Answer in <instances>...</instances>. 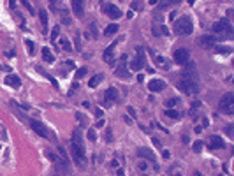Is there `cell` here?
Returning <instances> with one entry per match:
<instances>
[{
  "label": "cell",
  "mask_w": 234,
  "mask_h": 176,
  "mask_svg": "<svg viewBox=\"0 0 234 176\" xmlns=\"http://www.w3.org/2000/svg\"><path fill=\"white\" fill-rule=\"evenodd\" d=\"M86 67H81V69H78L76 71V79H79V78H83V76H86Z\"/></svg>",
  "instance_id": "cell-33"
},
{
  "label": "cell",
  "mask_w": 234,
  "mask_h": 176,
  "mask_svg": "<svg viewBox=\"0 0 234 176\" xmlns=\"http://www.w3.org/2000/svg\"><path fill=\"white\" fill-rule=\"evenodd\" d=\"M58 33H60V26L56 25V26L51 30V41H56V39H58Z\"/></svg>",
  "instance_id": "cell-32"
},
{
  "label": "cell",
  "mask_w": 234,
  "mask_h": 176,
  "mask_svg": "<svg viewBox=\"0 0 234 176\" xmlns=\"http://www.w3.org/2000/svg\"><path fill=\"white\" fill-rule=\"evenodd\" d=\"M153 145H155V146H160V141H159L157 138H153Z\"/></svg>",
  "instance_id": "cell-48"
},
{
  "label": "cell",
  "mask_w": 234,
  "mask_h": 176,
  "mask_svg": "<svg viewBox=\"0 0 234 176\" xmlns=\"http://www.w3.org/2000/svg\"><path fill=\"white\" fill-rule=\"evenodd\" d=\"M203 146H204V143H203L201 139H197V141H194V145H192V150H194L196 153H199V152L203 150Z\"/></svg>",
  "instance_id": "cell-26"
},
{
  "label": "cell",
  "mask_w": 234,
  "mask_h": 176,
  "mask_svg": "<svg viewBox=\"0 0 234 176\" xmlns=\"http://www.w3.org/2000/svg\"><path fill=\"white\" fill-rule=\"evenodd\" d=\"M217 51L222 55H229V53H233V48L231 46H217Z\"/></svg>",
  "instance_id": "cell-25"
},
{
  "label": "cell",
  "mask_w": 234,
  "mask_h": 176,
  "mask_svg": "<svg viewBox=\"0 0 234 176\" xmlns=\"http://www.w3.org/2000/svg\"><path fill=\"white\" fill-rule=\"evenodd\" d=\"M46 157H48V159H49L51 162H56V164L60 162V160H58V157H56V155H55V153H53L51 150H46Z\"/></svg>",
  "instance_id": "cell-29"
},
{
  "label": "cell",
  "mask_w": 234,
  "mask_h": 176,
  "mask_svg": "<svg viewBox=\"0 0 234 176\" xmlns=\"http://www.w3.org/2000/svg\"><path fill=\"white\" fill-rule=\"evenodd\" d=\"M102 79H104V74H95V76L88 81V86H90V88H95V86H99V83H100Z\"/></svg>",
  "instance_id": "cell-22"
},
{
  "label": "cell",
  "mask_w": 234,
  "mask_h": 176,
  "mask_svg": "<svg viewBox=\"0 0 234 176\" xmlns=\"http://www.w3.org/2000/svg\"><path fill=\"white\" fill-rule=\"evenodd\" d=\"M218 108H220V111H222V113H225V115H233V113H234V93H233V92L225 93V95L220 99Z\"/></svg>",
  "instance_id": "cell-3"
},
{
  "label": "cell",
  "mask_w": 234,
  "mask_h": 176,
  "mask_svg": "<svg viewBox=\"0 0 234 176\" xmlns=\"http://www.w3.org/2000/svg\"><path fill=\"white\" fill-rule=\"evenodd\" d=\"M210 148H213V150H222V148H225V143H224V139L220 138V136H211L210 138Z\"/></svg>",
  "instance_id": "cell-13"
},
{
  "label": "cell",
  "mask_w": 234,
  "mask_h": 176,
  "mask_svg": "<svg viewBox=\"0 0 234 176\" xmlns=\"http://www.w3.org/2000/svg\"><path fill=\"white\" fill-rule=\"evenodd\" d=\"M0 139H2V141H7V139H9V138H7V130H5L4 127L0 129Z\"/></svg>",
  "instance_id": "cell-36"
},
{
  "label": "cell",
  "mask_w": 234,
  "mask_h": 176,
  "mask_svg": "<svg viewBox=\"0 0 234 176\" xmlns=\"http://www.w3.org/2000/svg\"><path fill=\"white\" fill-rule=\"evenodd\" d=\"M225 132H227L229 136H233V127H227V130H225Z\"/></svg>",
  "instance_id": "cell-52"
},
{
  "label": "cell",
  "mask_w": 234,
  "mask_h": 176,
  "mask_svg": "<svg viewBox=\"0 0 234 176\" xmlns=\"http://www.w3.org/2000/svg\"><path fill=\"white\" fill-rule=\"evenodd\" d=\"M104 123H106V122H104V120L100 118V120H97V123H95V127H104Z\"/></svg>",
  "instance_id": "cell-44"
},
{
  "label": "cell",
  "mask_w": 234,
  "mask_h": 176,
  "mask_svg": "<svg viewBox=\"0 0 234 176\" xmlns=\"http://www.w3.org/2000/svg\"><path fill=\"white\" fill-rule=\"evenodd\" d=\"M25 44H26V48H28V55H35V42L30 41V39H26Z\"/></svg>",
  "instance_id": "cell-24"
},
{
  "label": "cell",
  "mask_w": 234,
  "mask_h": 176,
  "mask_svg": "<svg viewBox=\"0 0 234 176\" xmlns=\"http://www.w3.org/2000/svg\"><path fill=\"white\" fill-rule=\"evenodd\" d=\"M194 176H203V175H201L199 171H196V173H194Z\"/></svg>",
  "instance_id": "cell-53"
},
{
  "label": "cell",
  "mask_w": 234,
  "mask_h": 176,
  "mask_svg": "<svg viewBox=\"0 0 234 176\" xmlns=\"http://www.w3.org/2000/svg\"><path fill=\"white\" fill-rule=\"evenodd\" d=\"M144 65H146V56H144V53H137V55L132 58V62H130L129 69H130V71H134V72H139Z\"/></svg>",
  "instance_id": "cell-8"
},
{
  "label": "cell",
  "mask_w": 234,
  "mask_h": 176,
  "mask_svg": "<svg viewBox=\"0 0 234 176\" xmlns=\"http://www.w3.org/2000/svg\"><path fill=\"white\" fill-rule=\"evenodd\" d=\"M127 113H129L127 116H130V118H136V109H134L132 106H129V108H127Z\"/></svg>",
  "instance_id": "cell-35"
},
{
  "label": "cell",
  "mask_w": 234,
  "mask_h": 176,
  "mask_svg": "<svg viewBox=\"0 0 234 176\" xmlns=\"http://www.w3.org/2000/svg\"><path fill=\"white\" fill-rule=\"evenodd\" d=\"M176 86H178L180 92L188 93V95H196V93L199 92V85H197V81L192 79V78H181V79L176 83Z\"/></svg>",
  "instance_id": "cell-2"
},
{
  "label": "cell",
  "mask_w": 234,
  "mask_h": 176,
  "mask_svg": "<svg viewBox=\"0 0 234 176\" xmlns=\"http://www.w3.org/2000/svg\"><path fill=\"white\" fill-rule=\"evenodd\" d=\"M78 88H79V83H78V81H74V83H72V86H70V90H69V93H67V95H69V97H72V93H74V92H76V90H78Z\"/></svg>",
  "instance_id": "cell-34"
},
{
  "label": "cell",
  "mask_w": 234,
  "mask_h": 176,
  "mask_svg": "<svg viewBox=\"0 0 234 176\" xmlns=\"http://www.w3.org/2000/svg\"><path fill=\"white\" fill-rule=\"evenodd\" d=\"M208 125H210V122H208V120L204 118V120H203V127H208Z\"/></svg>",
  "instance_id": "cell-51"
},
{
  "label": "cell",
  "mask_w": 234,
  "mask_h": 176,
  "mask_svg": "<svg viewBox=\"0 0 234 176\" xmlns=\"http://www.w3.org/2000/svg\"><path fill=\"white\" fill-rule=\"evenodd\" d=\"M86 136H88V139H90L92 143H95V141H97V132H95L93 129H88V132H86Z\"/></svg>",
  "instance_id": "cell-28"
},
{
  "label": "cell",
  "mask_w": 234,
  "mask_h": 176,
  "mask_svg": "<svg viewBox=\"0 0 234 176\" xmlns=\"http://www.w3.org/2000/svg\"><path fill=\"white\" fill-rule=\"evenodd\" d=\"M70 5H72V9H74V14H76L78 18H83V16H85V11H83V2H78V0H74Z\"/></svg>",
  "instance_id": "cell-19"
},
{
  "label": "cell",
  "mask_w": 234,
  "mask_h": 176,
  "mask_svg": "<svg viewBox=\"0 0 234 176\" xmlns=\"http://www.w3.org/2000/svg\"><path fill=\"white\" fill-rule=\"evenodd\" d=\"M23 5L30 11V14H35V11H33V7H32V4H30V2H23Z\"/></svg>",
  "instance_id": "cell-37"
},
{
  "label": "cell",
  "mask_w": 234,
  "mask_h": 176,
  "mask_svg": "<svg viewBox=\"0 0 234 176\" xmlns=\"http://www.w3.org/2000/svg\"><path fill=\"white\" fill-rule=\"evenodd\" d=\"M146 167H148V164H146L144 160H143V162H139V169H141V171H144Z\"/></svg>",
  "instance_id": "cell-43"
},
{
  "label": "cell",
  "mask_w": 234,
  "mask_h": 176,
  "mask_svg": "<svg viewBox=\"0 0 234 176\" xmlns=\"http://www.w3.org/2000/svg\"><path fill=\"white\" fill-rule=\"evenodd\" d=\"M111 136H113V132H111V129H107V130H106V141H107V143H111V141H113V138H111Z\"/></svg>",
  "instance_id": "cell-39"
},
{
  "label": "cell",
  "mask_w": 234,
  "mask_h": 176,
  "mask_svg": "<svg viewBox=\"0 0 234 176\" xmlns=\"http://www.w3.org/2000/svg\"><path fill=\"white\" fill-rule=\"evenodd\" d=\"M162 157H164V159H169V157H171V153H169L167 150H164V152H162Z\"/></svg>",
  "instance_id": "cell-45"
},
{
  "label": "cell",
  "mask_w": 234,
  "mask_h": 176,
  "mask_svg": "<svg viewBox=\"0 0 234 176\" xmlns=\"http://www.w3.org/2000/svg\"><path fill=\"white\" fill-rule=\"evenodd\" d=\"M123 120H125V122H127V123H129V125H130V123H132V118H130V116H123Z\"/></svg>",
  "instance_id": "cell-47"
},
{
  "label": "cell",
  "mask_w": 234,
  "mask_h": 176,
  "mask_svg": "<svg viewBox=\"0 0 234 176\" xmlns=\"http://www.w3.org/2000/svg\"><path fill=\"white\" fill-rule=\"evenodd\" d=\"M199 44L204 46V48H213L217 44V39L213 35H201L199 37Z\"/></svg>",
  "instance_id": "cell-14"
},
{
  "label": "cell",
  "mask_w": 234,
  "mask_h": 176,
  "mask_svg": "<svg viewBox=\"0 0 234 176\" xmlns=\"http://www.w3.org/2000/svg\"><path fill=\"white\" fill-rule=\"evenodd\" d=\"M30 127L33 129V132H35L39 138L51 139V136H49V130L46 129V125H44L42 122H39V120H30Z\"/></svg>",
  "instance_id": "cell-5"
},
{
  "label": "cell",
  "mask_w": 234,
  "mask_h": 176,
  "mask_svg": "<svg viewBox=\"0 0 234 176\" xmlns=\"http://www.w3.org/2000/svg\"><path fill=\"white\" fill-rule=\"evenodd\" d=\"M137 157L146 159V160H151V162L155 164V155H153V152L148 150V148H137Z\"/></svg>",
  "instance_id": "cell-15"
},
{
  "label": "cell",
  "mask_w": 234,
  "mask_h": 176,
  "mask_svg": "<svg viewBox=\"0 0 234 176\" xmlns=\"http://www.w3.org/2000/svg\"><path fill=\"white\" fill-rule=\"evenodd\" d=\"M5 56H7V58L11 56V58H12V56H14V49H11V51H7V53H5Z\"/></svg>",
  "instance_id": "cell-46"
},
{
  "label": "cell",
  "mask_w": 234,
  "mask_h": 176,
  "mask_svg": "<svg viewBox=\"0 0 234 176\" xmlns=\"http://www.w3.org/2000/svg\"><path fill=\"white\" fill-rule=\"evenodd\" d=\"M118 32V25L116 23H111V25H107L106 26V30H104V35L107 37V35H115Z\"/></svg>",
  "instance_id": "cell-23"
},
{
  "label": "cell",
  "mask_w": 234,
  "mask_h": 176,
  "mask_svg": "<svg viewBox=\"0 0 234 176\" xmlns=\"http://www.w3.org/2000/svg\"><path fill=\"white\" fill-rule=\"evenodd\" d=\"M166 104H167V108L171 109L173 106H178V104H180V99H178V97H173V99H169V100H167Z\"/></svg>",
  "instance_id": "cell-31"
},
{
  "label": "cell",
  "mask_w": 234,
  "mask_h": 176,
  "mask_svg": "<svg viewBox=\"0 0 234 176\" xmlns=\"http://www.w3.org/2000/svg\"><path fill=\"white\" fill-rule=\"evenodd\" d=\"M166 115H167L169 118H174V120L181 116V115H180V111H176V109H166Z\"/></svg>",
  "instance_id": "cell-27"
},
{
  "label": "cell",
  "mask_w": 234,
  "mask_h": 176,
  "mask_svg": "<svg viewBox=\"0 0 234 176\" xmlns=\"http://www.w3.org/2000/svg\"><path fill=\"white\" fill-rule=\"evenodd\" d=\"M118 95H120V93H118V90H116L115 86H109V88L104 92V99H106V100H109V102L116 100V99H118Z\"/></svg>",
  "instance_id": "cell-16"
},
{
  "label": "cell",
  "mask_w": 234,
  "mask_h": 176,
  "mask_svg": "<svg viewBox=\"0 0 234 176\" xmlns=\"http://www.w3.org/2000/svg\"><path fill=\"white\" fill-rule=\"evenodd\" d=\"M164 88H166V83H164L162 79H151V81L148 83V90H150V92H153V93L164 92Z\"/></svg>",
  "instance_id": "cell-10"
},
{
  "label": "cell",
  "mask_w": 234,
  "mask_h": 176,
  "mask_svg": "<svg viewBox=\"0 0 234 176\" xmlns=\"http://www.w3.org/2000/svg\"><path fill=\"white\" fill-rule=\"evenodd\" d=\"M173 58H174V62H176V63L185 65L187 62H190V51H188L187 48H178V49H174Z\"/></svg>",
  "instance_id": "cell-7"
},
{
  "label": "cell",
  "mask_w": 234,
  "mask_h": 176,
  "mask_svg": "<svg viewBox=\"0 0 234 176\" xmlns=\"http://www.w3.org/2000/svg\"><path fill=\"white\" fill-rule=\"evenodd\" d=\"M130 7H132V11H136V9H139V7H141V2H132V4H130Z\"/></svg>",
  "instance_id": "cell-41"
},
{
  "label": "cell",
  "mask_w": 234,
  "mask_h": 176,
  "mask_svg": "<svg viewBox=\"0 0 234 176\" xmlns=\"http://www.w3.org/2000/svg\"><path fill=\"white\" fill-rule=\"evenodd\" d=\"M111 167H115V169H116V167H118V160H113V162H111Z\"/></svg>",
  "instance_id": "cell-49"
},
{
  "label": "cell",
  "mask_w": 234,
  "mask_h": 176,
  "mask_svg": "<svg viewBox=\"0 0 234 176\" xmlns=\"http://www.w3.org/2000/svg\"><path fill=\"white\" fill-rule=\"evenodd\" d=\"M79 46H81V44H79V35H78V37H76V48L79 49Z\"/></svg>",
  "instance_id": "cell-50"
},
{
  "label": "cell",
  "mask_w": 234,
  "mask_h": 176,
  "mask_svg": "<svg viewBox=\"0 0 234 176\" xmlns=\"http://www.w3.org/2000/svg\"><path fill=\"white\" fill-rule=\"evenodd\" d=\"M100 5H102L104 12H106L111 19H118V18H122V11H120V9H118L113 2H102Z\"/></svg>",
  "instance_id": "cell-6"
},
{
  "label": "cell",
  "mask_w": 234,
  "mask_h": 176,
  "mask_svg": "<svg viewBox=\"0 0 234 176\" xmlns=\"http://www.w3.org/2000/svg\"><path fill=\"white\" fill-rule=\"evenodd\" d=\"M60 44H62V48H63L65 51H70V49H72V46H70V42H69L67 39H60Z\"/></svg>",
  "instance_id": "cell-30"
},
{
  "label": "cell",
  "mask_w": 234,
  "mask_h": 176,
  "mask_svg": "<svg viewBox=\"0 0 234 176\" xmlns=\"http://www.w3.org/2000/svg\"><path fill=\"white\" fill-rule=\"evenodd\" d=\"M5 85L18 90V88H21V79H19L16 74H7V76H5Z\"/></svg>",
  "instance_id": "cell-12"
},
{
  "label": "cell",
  "mask_w": 234,
  "mask_h": 176,
  "mask_svg": "<svg viewBox=\"0 0 234 176\" xmlns=\"http://www.w3.org/2000/svg\"><path fill=\"white\" fill-rule=\"evenodd\" d=\"M155 63H157V65H160V69H166V71H169V69H171L169 60H167V58H164V56H155Z\"/></svg>",
  "instance_id": "cell-20"
},
{
  "label": "cell",
  "mask_w": 234,
  "mask_h": 176,
  "mask_svg": "<svg viewBox=\"0 0 234 176\" xmlns=\"http://www.w3.org/2000/svg\"><path fill=\"white\" fill-rule=\"evenodd\" d=\"M213 32L215 33H227V35H231L233 33V25L229 23L227 18H222L220 21H217L213 25Z\"/></svg>",
  "instance_id": "cell-4"
},
{
  "label": "cell",
  "mask_w": 234,
  "mask_h": 176,
  "mask_svg": "<svg viewBox=\"0 0 234 176\" xmlns=\"http://www.w3.org/2000/svg\"><path fill=\"white\" fill-rule=\"evenodd\" d=\"M125 60H127V55H122L120 65H118V69L115 71V74H116L118 78H125V79H129V78H130V71L127 69V65H125Z\"/></svg>",
  "instance_id": "cell-9"
},
{
  "label": "cell",
  "mask_w": 234,
  "mask_h": 176,
  "mask_svg": "<svg viewBox=\"0 0 234 176\" xmlns=\"http://www.w3.org/2000/svg\"><path fill=\"white\" fill-rule=\"evenodd\" d=\"M39 18H41V25H42V32H48V11L46 9H39Z\"/></svg>",
  "instance_id": "cell-18"
},
{
  "label": "cell",
  "mask_w": 234,
  "mask_h": 176,
  "mask_svg": "<svg viewBox=\"0 0 234 176\" xmlns=\"http://www.w3.org/2000/svg\"><path fill=\"white\" fill-rule=\"evenodd\" d=\"M95 116H97L99 120H100V118L104 116V113H102V109H100V108H95Z\"/></svg>",
  "instance_id": "cell-40"
},
{
  "label": "cell",
  "mask_w": 234,
  "mask_h": 176,
  "mask_svg": "<svg viewBox=\"0 0 234 176\" xmlns=\"http://www.w3.org/2000/svg\"><path fill=\"white\" fill-rule=\"evenodd\" d=\"M174 32L178 35H190L194 32V23L190 16H181L174 21Z\"/></svg>",
  "instance_id": "cell-1"
},
{
  "label": "cell",
  "mask_w": 234,
  "mask_h": 176,
  "mask_svg": "<svg viewBox=\"0 0 234 176\" xmlns=\"http://www.w3.org/2000/svg\"><path fill=\"white\" fill-rule=\"evenodd\" d=\"M35 71H39V72H41V74H42V76H44V78H46V79H49V81H51V85H53V86H55V88H58V83H56V79H55V78H53V76H51V74H48V72H46V71H42V69H41V67H39V65H35Z\"/></svg>",
  "instance_id": "cell-21"
},
{
  "label": "cell",
  "mask_w": 234,
  "mask_h": 176,
  "mask_svg": "<svg viewBox=\"0 0 234 176\" xmlns=\"http://www.w3.org/2000/svg\"><path fill=\"white\" fill-rule=\"evenodd\" d=\"M41 53H42V60H44L46 63H53V62H55V55L51 53V49H49V48H46V46H44V48L41 49Z\"/></svg>",
  "instance_id": "cell-17"
},
{
  "label": "cell",
  "mask_w": 234,
  "mask_h": 176,
  "mask_svg": "<svg viewBox=\"0 0 234 176\" xmlns=\"http://www.w3.org/2000/svg\"><path fill=\"white\" fill-rule=\"evenodd\" d=\"M90 30L93 32V37H97V26H95V23H92V25H90Z\"/></svg>",
  "instance_id": "cell-42"
},
{
  "label": "cell",
  "mask_w": 234,
  "mask_h": 176,
  "mask_svg": "<svg viewBox=\"0 0 234 176\" xmlns=\"http://www.w3.org/2000/svg\"><path fill=\"white\" fill-rule=\"evenodd\" d=\"M116 44H118V41H113L106 49H104V55H102V58H104V62H109V63H115L113 62V51H115V48H116Z\"/></svg>",
  "instance_id": "cell-11"
},
{
  "label": "cell",
  "mask_w": 234,
  "mask_h": 176,
  "mask_svg": "<svg viewBox=\"0 0 234 176\" xmlns=\"http://www.w3.org/2000/svg\"><path fill=\"white\" fill-rule=\"evenodd\" d=\"M197 108H201V102H199V100H194V102H192V108H190V113L196 111Z\"/></svg>",
  "instance_id": "cell-38"
}]
</instances>
